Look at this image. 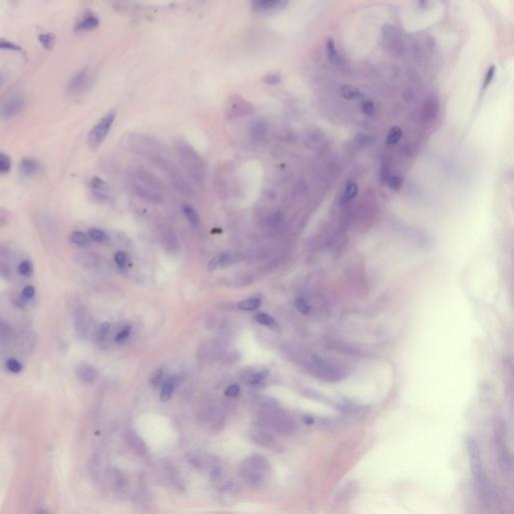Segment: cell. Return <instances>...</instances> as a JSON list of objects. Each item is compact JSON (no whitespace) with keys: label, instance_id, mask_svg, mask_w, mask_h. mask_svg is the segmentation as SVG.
Segmentation results:
<instances>
[{"label":"cell","instance_id":"cell-25","mask_svg":"<svg viewBox=\"0 0 514 514\" xmlns=\"http://www.w3.org/2000/svg\"><path fill=\"white\" fill-rule=\"evenodd\" d=\"M253 7L260 11H268L279 7V0H252Z\"/></svg>","mask_w":514,"mask_h":514},{"label":"cell","instance_id":"cell-1","mask_svg":"<svg viewBox=\"0 0 514 514\" xmlns=\"http://www.w3.org/2000/svg\"><path fill=\"white\" fill-rule=\"evenodd\" d=\"M304 366L312 376L330 383L341 382L348 376L347 370L344 367L327 361L316 355H312L305 360Z\"/></svg>","mask_w":514,"mask_h":514},{"label":"cell","instance_id":"cell-8","mask_svg":"<svg viewBox=\"0 0 514 514\" xmlns=\"http://www.w3.org/2000/svg\"><path fill=\"white\" fill-rule=\"evenodd\" d=\"M505 440V428L504 423L501 420H496L495 423V444H496V453L497 460L500 464L501 469L504 472H509L511 470V457L506 447Z\"/></svg>","mask_w":514,"mask_h":514},{"label":"cell","instance_id":"cell-7","mask_svg":"<svg viewBox=\"0 0 514 514\" xmlns=\"http://www.w3.org/2000/svg\"><path fill=\"white\" fill-rule=\"evenodd\" d=\"M382 39L386 49L395 56H401L405 51V40L402 32L387 23L382 28Z\"/></svg>","mask_w":514,"mask_h":514},{"label":"cell","instance_id":"cell-24","mask_svg":"<svg viewBox=\"0 0 514 514\" xmlns=\"http://www.w3.org/2000/svg\"><path fill=\"white\" fill-rule=\"evenodd\" d=\"M13 340V332L10 327L0 318V347L9 345Z\"/></svg>","mask_w":514,"mask_h":514},{"label":"cell","instance_id":"cell-51","mask_svg":"<svg viewBox=\"0 0 514 514\" xmlns=\"http://www.w3.org/2000/svg\"><path fill=\"white\" fill-rule=\"evenodd\" d=\"M110 328H111V325L109 323L103 324L101 329H100V331H99V337L101 339H105L108 336L109 332H110Z\"/></svg>","mask_w":514,"mask_h":514},{"label":"cell","instance_id":"cell-16","mask_svg":"<svg viewBox=\"0 0 514 514\" xmlns=\"http://www.w3.org/2000/svg\"><path fill=\"white\" fill-rule=\"evenodd\" d=\"M250 438L255 444L259 446H262V447H265V448L275 449L277 446V442H276L275 438L271 434H269L265 431H259V430L253 431L250 434Z\"/></svg>","mask_w":514,"mask_h":514},{"label":"cell","instance_id":"cell-6","mask_svg":"<svg viewBox=\"0 0 514 514\" xmlns=\"http://www.w3.org/2000/svg\"><path fill=\"white\" fill-rule=\"evenodd\" d=\"M116 117H117L116 112L110 111L99 121V123L94 128H92L88 138V144L92 151H97L99 147L104 143L112 128Z\"/></svg>","mask_w":514,"mask_h":514},{"label":"cell","instance_id":"cell-40","mask_svg":"<svg viewBox=\"0 0 514 514\" xmlns=\"http://www.w3.org/2000/svg\"><path fill=\"white\" fill-rule=\"evenodd\" d=\"M173 390H174V384L172 382L168 381L167 383H165V385L163 386L162 391H161V400L163 402H168L172 398Z\"/></svg>","mask_w":514,"mask_h":514},{"label":"cell","instance_id":"cell-42","mask_svg":"<svg viewBox=\"0 0 514 514\" xmlns=\"http://www.w3.org/2000/svg\"><path fill=\"white\" fill-rule=\"evenodd\" d=\"M362 111L367 116H374L376 113V107L374 103L370 100H364L362 101Z\"/></svg>","mask_w":514,"mask_h":514},{"label":"cell","instance_id":"cell-41","mask_svg":"<svg viewBox=\"0 0 514 514\" xmlns=\"http://www.w3.org/2000/svg\"><path fill=\"white\" fill-rule=\"evenodd\" d=\"M5 366H6V369L11 372V373H14V374H17V373H20L23 369L21 363L19 361H17L16 359H9L6 361L5 363Z\"/></svg>","mask_w":514,"mask_h":514},{"label":"cell","instance_id":"cell-27","mask_svg":"<svg viewBox=\"0 0 514 514\" xmlns=\"http://www.w3.org/2000/svg\"><path fill=\"white\" fill-rule=\"evenodd\" d=\"M16 270L20 276L30 277L33 273V263L29 259H24L17 265Z\"/></svg>","mask_w":514,"mask_h":514},{"label":"cell","instance_id":"cell-17","mask_svg":"<svg viewBox=\"0 0 514 514\" xmlns=\"http://www.w3.org/2000/svg\"><path fill=\"white\" fill-rule=\"evenodd\" d=\"M88 81H89L88 72L83 70V71L79 72L78 74H76L74 76V78L70 81L68 90L72 94H78V93L82 92L87 87Z\"/></svg>","mask_w":514,"mask_h":514},{"label":"cell","instance_id":"cell-22","mask_svg":"<svg viewBox=\"0 0 514 514\" xmlns=\"http://www.w3.org/2000/svg\"><path fill=\"white\" fill-rule=\"evenodd\" d=\"M359 193V186L356 182H349L348 185L346 186V189L342 195V198H341V204L342 205H346L348 203H350L354 198L357 197Z\"/></svg>","mask_w":514,"mask_h":514},{"label":"cell","instance_id":"cell-10","mask_svg":"<svg viewBox=\"0 0 514 514\" xmlns=\"http://www.w3.org/2000/svg\"><path fill=\"white\" fill-rule=\"evenodd\" d=\"M25 108V99L21 95L10 96L0 108V116L4 120H10L18 116Z\"/></svg>","mask_w":514,"mask_h":514},{"label":"cell","instance_id":"cell-48","mask_svg":"<svg viewBox=\"0 0 514 514\" xmlns=\"http://www.w3.org/2000/svg\"><path fill=\"white\" fill-rule=\"evenodd\" d=\"M35 295V288L34 286L32 285H26L23 289H22V292H21V296L23 299L25 300H29V299H32Z\"/></svg>","mask_w":514,"mask_h":514},{"label":"cell","instance_id":"cell-15","mask_svg":"<svg viewBox=\"0 0 514 514\" xmlns=\"http://www.w3.org/2000/svg\"><path fill=\"white\" fill-rule=\"evenodd\" d=\"M126 441L130 449L137 455H144L147 453V445L144 440L134 431L128 430L126 434Z\"/></svg>","mask_w":514,"mask_h":514},{"label":"cell","instance_id":"cell-31","mask_svg":"<svg viewBox=\"0 0 514 514\" xmlns=\"http://www.w3.org/2000/svg\"><path fill=\"white\" fill-rule=\"evenodd\" d=\"M267 133V126L264 122H256L254 123L250 128V134L252 139L254 140H261L265 137Z\"/></svg>","mask_w":514,"mask_h":514},{"label":"cell","instance_id":"cell-45","mask_svg":"<svg viewBox=\"0 0 514 514\" xmlns=\"http://www.w3.org/2000/svg\"><path fill=\"white\" fill-rule=\"evenodd\" d=\"M281 81V75L279 73H271V74H267L264 78H263V82L267 85H277L278 83H280Z\"/></svg>","mask_w":514,"mask_h":514},{"label":"cell","instance_id":"cell-20","mask_svg":"<svg viewBox=\"0 0 514 514\" xmlns=\"http://www.w3.org/2000/svg\"><path fill=\"white\" fill-rule=\"evenodd\" d=\"M341 96L343 99L348 101H364L366 98L364 94L356 87L353 86H343L341 88Z\"/></svg>","mask_w":514,"mask_h":514},{"label":"cell","instance_id":"cell-44","mask_svg":"<svg viewBox=\"0 0 514 514\" xmlns=\"http://www.w3.org/2000/svg\"><path fill=\"white\" fill-rule=\"evenodd\" d=\"M259 403L266 409H274V408H277V406H278L277 401L271 397H268V396L261 397L259 399Z\"/></svg>","mask_w":514,"mask_h":514},{"label":"cell","instance_id":"cell-50","mask_svg":"<svg viewBox=\"0 0 514 514\" xmlns=\"http://www.w3.org/2000/svg\"><path fill=\"white\" fill-rule=\"evenodd\" d=\"M239 392H240L239 386L234 384V385L229 386L227 388V390L225 391V395L228 397H237L239 395Z\"/></svg>","mask_w":514,"mask_h":514},{"label":"cell","instance_id":"cell-2","mask_svg":"<svg viewBox=\"0 0 514 514\" xmlns=\"http://www.w3.org/2000/svg\"><path fill=\"white\" fill-rule=\"evenodd\" d=\"M467 452L469 456L472 476L475 482L476 492L479 498L483 500V502H486L487 500H489V489L481 459L480 448L474 438L467 439Z\"/></svg>","mask_w":514,"mask_h":514},{"label":"cell","instance_id":"cell-26","mask_svg":"<svg viewBox=\"0 0 514 514\" xmlns=\"http://www.w3.org/2000/svg\"><path fill=\"white\" fill-rule=\"evenodd\" d=\"M90 186L91 188L98 194V195H101V194H105L106 192H108L110 190V186L108 185V183L106 181H104L103 179L99 178V177H95L91 180V183H90Z\"/></svg>","mask_w":514,"mask_h":514},{"label":"cell","instance_id":"cell-35","mask_svg":"<svg viewBox=\"0 0 514 514\" xmlns=\"http://www.w3.org/2000/svg\"><path fill=\"white\" fill-rule=\"evenodd\" d=\"M255 319H256L257 323H259L260 325L269 327V328H271L273 330H276L278 328V325L276 324L274 318L272 316L264 313V312H260V313L256 314Z\"/></svg>","mask_w":514,"mask_h":514},{"label":"cell","instance_id":"cell-11","mask_svg":"<svg viewBox=\"0 0 514 514\" xmlns=\"http://www.w3.org/2000/svg\"><path fill=\"white\" fill-rule=\"evenodd\" d=\"M155 162L156 164L162 168L164 171L167 172V174L170 176L171 178V181L172 183H174L175 187L179 190V191H182L183 193H189L191 192V188L190 186L186 183V181L183 179V177L180 175V172L178 171V169L176 167H174L170 162H168L167 160L165 159H162V158H157L155 157Z\"/></svg>","mask_w":514,"mask_h":514},{"label":"cell","instance_id":"cell-32","mask_svg":"<svg viewBox=\"0 0 514 514\" xmlns=\"http://www.w3.org/2000/svg\"><path fill=\"white\" fill-rule=\"evenodd\" d=\"M89 325H90V322H89V318L87 316V314L83 311H79L77 313V316H76V329L78 332H80L81 334H84L85 332H87L88 328H89Z\"/></svg>","mask_w":514,"mask_h":514},{"label":"cell","instance_id":"cell-34","mask_svg":"<svg viewBox=\"0 0 514 514\" xmlns=\"http://www.w3.org/2000/svg\"><path fill=\"white\" fill-rule=\"evenodd\" d=\"M38 41L41 43V45L45 48V49H52L55 42H56V38H55V35L53 33H42L38 36Z\"/></svg>","mask_w":514,"mask_h":514},{"label":"cell","instance_id":"cell-5","mask_svg":"<svg viewBox=\"0 0 514 514\" xmlns=\"http://www.w3.org/2000/svg\"><path fill=\"white\" fill-rule=\"evenodd\" d=\"M257 419L263 427H269L282 435L293 434L297 429L295 421L286 413L276 410V408L266 409Z\"/></svg>","mask_w":514,"mask_h":514},{"label":"cell","instance_id":"cell-28","mask_svg":"<svg viewBox=\"0 0 514 514\" xmlns=\"http://www.w3.org/2000/svg\"><path fill=\"white\" fill-rule=\"evenodd\" d=\"M70 240L73 244L78 246H87L90 242L89 236L82 231H74L70 235Z\"/></svg>","mask_w":514,"mask_h":514},{"label":"cell","instance_id":"cell-39","mask_svg":"<svg viewBox=\"0 0 514 514\" xmlns=\"http://www.w3.org/2000/svg\"><path fill=\"white\" fill-rule=\"evenodd\" d=\"M495 73H496L495 66H491L488 69V71H487V73L485 75L484 81H483V86H482V91L483 92H485L489 88V86L491 85V83H492V81H493V79L495 77Z\"/></svg>","mask_w":514,"mask_h":514},{"label":"cell","instance_id":"cell-12","mask_svg":"<svg viewBox=\"0 0 514 514\" xmlns=\"http://www.w3.org/2000/svg\"><path fill=\"white\" fill-rule=\"evenodd\" d=\"M100 25V19L99 17L91 12L86 11L80 19L77 21L75 25V31H90L96 29Z\"/></svg>","mask_w":514,"mask_h":514},{"label":"cell","instance_id":"cell-53","mask_svg":"<svg viewBox=\"0 0 514 514\" xmlns=\"http://www.w3.org/2000/svg\"><path fill=\"white\" fill-rule=\"evenodd\" d=\"M281 220H282V215H281L280 213H274V214L270 217V221H271V223H273V224H277V223H279Z\"/></svg>","mask_w":514,"mask_h":514},{"label":"cell","instance_id":"cell-55","mask_svg":"<svg viewBox=\"0 0 514 514\" xmlns=\"http://www.w3.org/2000/svg\"><path fill=\"white\" fill-rule=\"evenodd\" d=\"M428 1L429 0H418V5L420 6V8H426L428 5Z\"/></svg>","mask_w":514,"mask_h":514},{"label":"cell","instance_id":"cell-30","mask_svg":"<svg viewBox=\"0 0 514 514\" xmlns=\"http://www.w3.org/2000/svg\"><path fill=\"white\" fill-rule=\"evenodd\" d=\"M402 137H403V130L398 126H394L389 131V134L386 139V143L389 146H394L401 140Z\"/></svg>","mask_w":514,"mask_h":514},{"label":"cell","instance_id":"cell-29","mask_svg":"<svg viewBox=\"0 0 514 514\" xmlns=\"http://www.w3.org/2000/svg\"><path fill=\"white\" fill-rule=\"evenodd\" d=\"M261 305V299L258 297H251L248 299H244L238 303V307L242 310L253 311Z\"/></svg>","mask_w":514,"mask_h":514},{"label":"cell","instance_id":"cell-36","mask_svg":"<svg viewBox=\"0 0 514 514\" xmlns=\"http://www.w3.org/2000/svg\"><path fill=\"white\" fill-rule=\"evenodd\" d=\"M11 169V159L5 153H0V175H6Z\"/></svg>","mask_w":514,"mask_h":514},{"label":"cell","instance_id":"cell-43","mask_svg":"<svg viewBox=\"0 0 514 514\" xmlns=\"http://www.w3.org/2000/svg\"><path fill=\"white\" fill-rule=\"evenodd\" d=\"M114 259H115V262L118 265V267L121 268V269H124L126 267L127 263H128V254L126 252H124V251H118L115 254Z\"/></svg>","mask_w":514,"mask_h":514},{"label":"cell","instance_id":"cell-33","mask_svg":"<svg viewBox=\"0 0 514 514\" xmlns=\"http://www.w3.org/2000/svg\"><path fill=\"white\" fill-rule=\"evenodd\" d=\"M88 236H89V238L91 240H93L95 242H98V243H105L109 239V237L106 234V232L103 231L102 229H99V228H91L89 230Z\"/></svg>","mask_w":514,"mask_h":514},{"label":"cell","instance_id":"cell-19","mask_svg":"<svg viewBox=\"0 0 514 514\" xmlns=\"http://www.w3.org/2000/svg\"><path fill=\"white\" fill-rule=\"evenodd\" d=\"M233 262H234V257L232 256L231 254L221 253V254H218L210 259V261L208 263V269L212 271L217 268L230 265Z\"/></svg>","mask_w":514,"mask_h":514},{"label":"cell","instance_id":"cell-23","mask_svg":"<svg viewBox=\"0 0 514 514\" xmlns=\"http://www.w3.org/2000/svg\"><path fill=\"white\" fill-rule=\"evenodd\" d=\"M181 209H182V212L185 215L186 219L193 227H198L200 225L199 214L196 212V210L191 205L184 203V204H182Z\"/></svg>","mask_w":514,"mask_h":514},{"label":"cell","instance_id":"cell-4","mask_svg":"<svg viewBox=\"0 0 514 514\" xmlns=\"http://www.w3.org/2000/svg\"><path fill=\"white\" fill-rule=\"evenodd\" d=\"M177 152L184 169L191 176V178L198 183L204 182L205 178L204 162L200 155L194 150V148H192L188 144H183L180 142V144L177 147Z\"/></svg>","mask_w":514,"mask_h":514},{"label":"cell","instance_id":"cell-21","mask_svg":"<svg viewBox=\"0 0 514 514\" xmlns=\"http://www.w3.org/2000/svg\"><path fill=\"white\" fill-rule=\"evenodd\" d=\"M11 263L9 251L6 248L0 246V276L9 278L11 275Z\"/></svg>","mask_w":514,"mask_h":514},{"label":"cell","instance_id":"cell-49","mask_svg":"<svg viewBox=\"0 0 514 514\" xmlns=\"http://www.w3.org/2000/svg\"><path fill=\"white\" fill-rule=\"evenodd\" d=\"M130 333H131V327H130V326L126 327V328H124V329H123V330H122V331H121V332H120V333L116 336V339H115V340H116V342H117V343H123V342H125V341L128 339V336H130Z\"/></svg>","mask_w":514,"mask_h":514},{"label":"cell","instance_id":"cell-56","mask_svg":"<svg viewBox=\"0 0 514 514\" xmlns=\"http://www.w3.org/2000/svg\"><path fill=\"white\" fill-rule=\"evenodd\" d=\"M287 2H288V0H279V8L284 7L287 4Z\"/></svg>","mask_w":514,"mask_h":514},{"label":"cell","instance_id":"cell-13","mask_svg":"<svg viewBox=\"0 0 514 514\" xmlns=\"http://www.w3.org/2000/svg\"><path fill=\"white\" fill-rule=\"evenodd\" d=\"M326 54H327V58H328L329 62H331L334 67L339 68V69H343L346 66L345 65V59L343 58V56L340 54L339 50L337 49L336 43H335L333 38H329L327 40V43H326Z\"/></svg>","mask_w":514,"mask_h":514},{"label":"cell","instance_id":"cell-47","mask_svg":"<svg viewBox=\"0 0 514 514\" xmlns=\"http://www.w3.org/2000/svg\"><path fill=\"white\" fill-rule=\"evenodd\" d=\"M295 307L302 314H307L309 312V310H310L309 305L307 304V302L303 298H297L295 300Z\"/></svg>","mask_w":514,"mask_h":514},{"label":"cell","instance_id":"cell-54","mask_svg":"<svg viewBox=\"0 0 514 514\" xmlns=\"http://www.w3.org/2000/svg\"><path fill=\"white\" fill-rule=\"evenodd\" d=\"M6 222H7L6 213L1 212V210H0V227H1V226H3L4 224H6Z\"/></svg>","mask_w":514,"mask_h":514},{"label":"cell","instance_id":"cell-14","mask_svg":"<svg viewBox=\"0 0 514 514\" xmlns=\"http://www.w3.org/2000/svg\"><path fill=\"white\" fill-rule=\"evenodd\" d=\"M41 170V165L38 161L31 158H22L19 164V171L22 176L26 178H31L39 174Z\"/></svg>","mask_w":514,"mask_h":514},{"label":"cell","instance_id":"cell-38","mask_svg":"<svg viewBox=\"0 0 514 514\" xmlns=\"http://www.w3.org/2000/svg\"><path fill=\"white\" fill-rule=\"evenodd\" d=\"M0 50H5V51H22V48L21 46H19L18 44L10 41V40H7L5 38H0Z\"/></svg>","mask_w":514,"mask_h":514},{"label":"cell","instance_id":"cell-3","mask_svg":"<svg viewBox=\"0 0 514 514\" xmlns=\"http://www.w3.org/2000/svg\"><path fill=\"white\" fill-rule=\"evenodd\" d=\"M270 464L261 455H251L240 465L239 472L243 481L251 488L261 485L265 475L269 472Z\"/></svg>","mask_w":514,"mask_h":514},{"label":"cell","instance_id":"cell-9","mask_svg":"<svg viewBox=\"0 0 514 514\" xmlns=\"http://www.w3.org/2000/svg\"><path fill=\"white\" fill-rule=\"evenodd\" d=\"M254 107L240 95H232L226 105V116L228 119L241 118L253 113Z\"/></svg>","mask_w":514,"mask_h":514},{"label":"cell","instance_id":"cell-52","mask_svg":"<svg viewBox=\"0 0 514 514\" xmlns=\"http://www.w3.org/2000/svg\"><path fill=\"white\" fill-rule=\"evenodd\" d=\"M162 378H163V371L161 369H159L155 372V374L151 378V383L154 386L158 385L160 383V381L162 380Z\"/></svg>","mask_w":514,"mask_h":514},{"label":"cell","instance_id":"cell-18","mask_svg":"<svg viewBox=\"0 0 514 514\" xmlns=\"http://www.w3.org/2000/svg\"><path fill=\"white\" fill-rule=\"evenodd\" d=\"M77 376L83 382L92 384V383H94L98 379L99 373H98L97 369L94 368L93 366H90V365H87V364H83V365H80L77 368Z\"/></svg>","mask_w":514,"mask_h":514},{"label":"cell","instance_id":"cell-46","mask_svg":"<svg viewBox=\"0 0 514 514\" xmlns=\"http://www.w3.org/2000/svg\"><path fill=\"white\" fill-rule=\"evenodd\" d=\"M402 179L398 176H392L388 179L387 184L391 190H399L402 186Z\"/></svg>","mask_w":514,"mask_h":514},{"label":"cell","instance_id":"cell-37","mask_svg":"<svg viewBox=\"0 0 514 514\" xmlns=\"http://www.w3.org/2000/svg\"><path fill=\"white\" fill-rule=\"evenodd\" d=\"M268 374H269L268 370H261V371L255 372L248 377V383L250 385H257V384L261 383L262 381H264L267 378Z\"/></svg>","mask_w":514,"mask_h":514}]
</instances>
